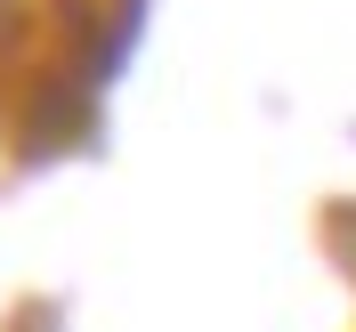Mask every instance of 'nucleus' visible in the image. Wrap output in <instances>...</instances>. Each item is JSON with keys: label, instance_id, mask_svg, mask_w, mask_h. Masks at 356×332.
I'll return each mask as SVG.
<instances>
[]
</instances>
